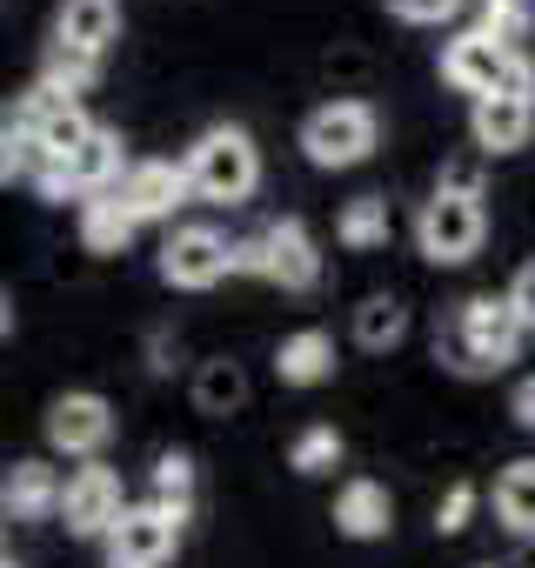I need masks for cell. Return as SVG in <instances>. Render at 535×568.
Returning <instances> with one entry per match:
<instances>
[{"label":"cell","mask_w":535,"mask_h":568,"mask_svg":"<svg viewBox=\"0 0 535 568\" xmlns=\"http://www.w3.org/2000/svg\"><path fill=\"white\" fill-rule=\"evenodd\" d=\"M188 181L201 201H221V207H241L254 187H261V154L241 128H208L194 148H188Z\"/></svg>","instance_id":"cell-1"},{"label":"cell","mask_w":535,"mask_h":568,"mask_svg":"<svg viewBox=\"0 0 535 568\" xmlns=\"http://www.w3.org/2000/svg\"><path fill=\"white\" fill-rule=\"evenodd\" d=\"M488 234V214H482V187H435L415 214V247L435 261V267H462Z\"/></svg>","instance_id":"cell-2"},{"label":"cell","mask_w":535,"mask_h":568,"mask_svg":"<svg viewBox=\"0 0 535 568\" xmlns=\"http://www.w3.org/2000/svg\"><path fill=\"white\" fill-rule=\"evenodd\" d=\"M234 274H261V281H275V288L302 295L322 281V254H315V234L302 221H275V227H261L248 241H234Z\"/></svg>","instance_id":"cell-3"},{"label":"cell","mask_w":535,"mask_h":568,"mask_svg":"<svg viewBox=\"0 0 535 568\" xmlns=\"http://www.w3.org/2000/svg\"><path fill=\"white\" fill-rule=\"evenodd\" d=\"M302 154L315 168H355L375 154V108L369 101H329L302 121Z\"/></svg>","instance_id":"cell-4"},{"label":"cell","mask_w":535,"mask_h":568,"mask_svg":"<svg viewBox=\"0 0 535 568\" xmlns=\"http://www.w3.org/2000/svg\"><path fill=\"white\" fill-rule=\"evenodd\" d=\"M161 281L168 288H214V281L234 274V241L221 227H174L161 241Z\"/></svg>","instance_id":"cell-5"},{"label":"cell","mask_w":535,"mask_h":568,"mask_svg":"<svg viewBox=\"0 0 535 568\" xmlns=\"http://www.w3.org/2000/svg\"><path fill=\"white\" fill-rule=\"evenodd\" d=\"M515 54H522V48H502L495 34L468 28V34H455V41L442 48V81H448L455 94H468V101H488V94H502V88H508Z\"/></svg>","instance_id":"cell-6"},{"label":"cell","mask_w":535,"mask_h":568,"mask_svg":"<svg viewBox=\"0 0 535 568\" xmlns=\"http://www.w3.org/2000/svg\"><path fill=\"white\" fill-rule=\"evenodd\" d=\"M121 515H128V501H121V475H114V468L88 462V468H74V475H68L61 521H68L74 535H101V541H108V528H114Z\"/></svg>","instance_id":"cell-7"},{"label":"cell","mask_w":535,"mask_h":568,"mask_svg":"<svg viewBox=\"0 0 535 568\" xmlns=\"http://www.w3.org/2000/svg\"><path fill=\"white\" fill-rule=\"evenodd\" d=\"M188 194H194L188 161H134V168L121 174V187H114V201H121L134 221H168Z\"/></svg>","instance_id":"cell-8"},{"label":"cell","mask_w":535,"mask_h":568,"mask_svg":"<svg viewBox=\"0 0 535 568\" xmlns=\"http://www.w3.org/2000/svg\"><path fill=\"white\" fill-rule=\"evenodd\" d=\"M174 535H181V521L161 515L154 501H148V508H128V515L108 528V568H161V561L174 555Z\"/></svg>","instance_id":"cell-9"},{"label":"cell","mask_w":535,"mask_h":568,"mask_svg":"<svg viewBox=\"0 0 535 568\" xmlns=\"http://www.w3.org/2000/svg\"><path fill=\"white\" fill-rule=\"evenodd\" d=\"M14 128H28L54 161H68V154H74V148H88V134H94V121H88L68 94H54V88H34V94L21 101Z\"/></svg>","instance_id":"cell-10"},{"label":"cell","mask_w":535,"mask_h":568,"mask_svg":"<svg viewBox=\"0 0 535 568\" xmlns=\"http://www.w3.org/2000/svg\"><path fill=\"white\" fill-rule=\"evenodd\" d=\"M468 134H475V148L482 154H515V148H528V134H535V94H488V101H475L468 108Z\"/></svg>","instance_id":"cell-11"},{"label":"cell","mask_w":535,"mask_h":568,"mask_svg":"<svg viewBox=\"0 0 535 568\" xmlns=\"http://www.w3.org/2000/svg\"><path fill=\"white\" fill-rule=\"evenodd\" d=\"M108 435H114V408H108L101 395H61V402L48 408V442H54L61 455H101Z\"/></svg>","instance_id":"cell-12"},{"label":"cell","mask_w":535,"mask_h":568,"mask_svg":"<svg viewBox=\"0 0 535 568\" xmlns=\"http://www.w3.org/2000/svg\"><path fill=\"white\" fill-rule=\"evenodd\" d=\"M462 322H468L475 348H482L495 368H508V362L522 355V335H528V322L515 315V302H508V295H475V302H462Z\"/></svg>","instance_id":"cell-13"},{"label":"cell","mask_w":535,"mask_h":568,"mask_svg":"<svg viewBox=\"0 0 535 568\" xmlns=\"http://www.w3.org/2000/svg\"><path fill=\"white\" fill-rule=\"evenodd\" d=\"M335 528H342L349 541H382V535L395 528V501H388V488L369 481V475H355V481L335 495Z\"/></svg>","instance_id":"cell-14"},{"label":"cell","mask_w":535,"mask_h":568,"mask_svg":"<svg viewBox=\"0 0 535 568\" xmlns=\"http://www.w3.org/2000/svg\"><path fill=\"white\" fill-rule=\"evenodd\" d=\"M61 495H68V481H61L48 462H14V468H8V515H14V521L61 515Z\"/></svg>","instance_id":"cell-15"},{"label":"cell","mask_w":535,"mask_h":568,"mask_svg":"<svg viewBox=\"0 0 535 568\" xmlns=\"http://www.w3.org/2000/svg\"><path fill=\"white\" fill-rule=\"evenodd\" d=\"M114 34H121V0H68L54 21V41H74L88 54H101Z\"/></svg>","instance_id":"cell-16"},{"label":"cell","mask_w":535,"mask_h":568,"mask_svg":"<svg viewBox=\"0 0 535 568\" xmlns=\"http://www.w3.org/2000/svg\"><path fill=\"white\" fill-rule=\"evenodd\" d=\"M275 368H282V382H295V388L329 382V375H335V335H329V328H302V335H289L282 355H275Z\"/></svg>","instance_id":"cell-17"},{"label":"cell","mask_w":535,"mask_h":568,"mask_svg":"<svg viewBox=\"0 0 535 568\" xmlns=\"http://www.w3.org/2000/svg\"><path fill=\"white\" fill-rule=\"evenodd\" d=\"M134 214L114 201V194H94V201H81V247L88 254H121L128 241H134Z\"/></svg>","instance_id":"cell-18"},{"label":"cell","mask_w":535,"mask_h":568,"mask_svg":"<svg viewBox=\"0 0 535 568\" xmlns=\"http://www.w3.org/2000/svg\"><path fill=\"white\" fill-rule=\"evenodd\" d=\"M495 515L508 535H535V455H522L495 475Z\"/></svg>","instance_id":"cell-19"},{"label":"cell","mask_w":535,"mask_h":568,"mask_svg":"<svg viewBox=\"0 0 535 568\" xmlns=\"http://www.w3.org/2000/svg\"><path fill=\"white\" fill-rule=\"evenodd\" d=\"M101 81V54H88V48H74V41H48V61H41V88H54V94H88Z\"/></svg>","instance_id":"cell-20"},{"label":"cell","mask_w":535,"mask_h":568,"mask_svg":"<svg viewBox=\"0 0 535 568\" xmlns=\"http://www.w3.org/2000/svg\"><path fill=\"white\" fill-rule=\"evenodd\" d=\"M402 335H408V308H402L395 295H369V302L355 308V342H362V348L382 355V348H395Z\"/></svg>","instance_id":"cell-21"},{"label":"cell","mask_w":535,"mask_h":568,"mask_svg":"<svg viewBox=\"0 0 535 568\" xmlns=\"http://www.w3.org/2000/svg\"><path fill=\"white\" fill-rule=\"evenodd\" d=\"M335 234H342V247H382V241H388V201H382V194L349 201L342 221H335Z\"/></svg>","instance_id":"cell-22"},{"label":"cell","mask_w":535,"mask_h":568,"mask_svg":"<svg viewBox=\"0 0 535 568\" xmlns=\"http://www.w3.org/2000/svg\"><path fill=\"white\" fill-rule=\"evenodd\" d=\"M154 508L188 521V508H194V462L188 455H161L154 462Z\"/></svg>","instance_id":"cell-23"},{"label":"cell","mask_w":535,"mask_h":568,"mask_svg":"<svg viewBox=\"0 0 535 568\" xmlns=\"http://www.w3.org/2000/svg\"><path fill=\"white\" fill-rule=\"evenodd\" d=\"M435 362H442V368H455V375H488V368H495V362L475 348V335H468V322H462V315H448V322L435 328Z\"/></svg>","instance_id":"cell-24"},{"label":"cell","mask_w":535,"mask_h":568,"mask_svg":"<svg viewBox=\"0 0 535 568\" xmlns=\"http://www.w3.org/2000/svg\"><path fill=\"white\" fill-rule=\"evenodd\" d=\"M241 395H248V375H241L234 362H208V368H201V382H194V402H201L208 415H228Z\"/></svg>","instance_id":"cell-25"},{"label":"cell","mask_w":535,"mask_h":568,"mask_svg":"<svg viewBox=\"0 0 535 568\" xmlns=\"http://www.w3.org/2000/svg\"><path fill=\"white\" fill-rule=\"evenodd\" d=\"M535 28V8L528 0H482V34H495L502 48H522Z\"/></svg>","instance_id":"cell-26"},{"label":"cell","mask_w":535,"mask_h":568,"mask_svg":"<svg viewBox=\"0 0 535 568\" xmlns=\"http://www.w3.org/2000/svg\"><path fill=\"white\" fill-rule=\"evenodd\" d=\"M335 462H342V435H335L329 422H315V428L289 448V468H295V475H329Z\"/></svg>","instance_id":"cell-27"},{"label":"cell","mask_w":535,"mask_h":568,"mask_svg":"<svg viewBox=\"0 0 535 568\" xmlns=\"http://www.w3.org/2000/svg\"><path fill=\"white\" fill-rule=\"evenodd\" d=\"M468 515H475V488H468V481H455V488L442 495V508H435V528H442V535H462V528H468Z\"/></svg>","instance_id":"cell-28"},{"label":"cell","mask_w":535,"mask_h":568,"mask_svg":"<svg viewBox=\"0 0 535 568\" xmlns=\"http://www.w3.org/2000/svg\"><path fill=\"white\" fill-rule=\"evenodd\" d=\"M388 8L402 14V21H422V28H435V21H448L462 0H388Z\"/></svg>","instance_id":"cell-29"},{"label":"cell","mask_w":535,"mask_h":568,"mask_svg":"<svg viewBox=\"0 0 535 568\" xmlns=\"http://www.w3.org/2000/svg\"><path fill=\"white\" fill-rule=\"evenodd\" d=\"M508 302H515V315H522V322L535 328V261H528V267H522V274L508 281Z\"/></svg>","instance_id":"cell-30"},{"label":"cell","mask_w":535,"mask_h":568,"mask_svg":"<svg viewBox=\"0 0 535 568\" xmlns=\"http://www.w3.org/2000/svg\"><path fill=\"white\" fill-rule=\"evenodd\" d=\"M508 415H515L522 428H535V375H522V382H515V395H508Z\"/></svg>","instance_id":"cell-31"}]
</instances>
